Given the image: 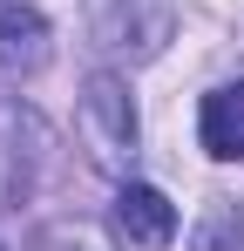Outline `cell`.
I'll return each mask as SVG.
<instances>
[{
  "instance_id": "cell-7",
  "label": "cell",
  "mask_w": 244,
  "mask_h": 251,
  "mask_svg": "<svg viewBox=\"0 0 244 251\" xmlns=\"http://www.w3.org/2000/svg\"><path fill=\"white\" fill-rule=\"evenodd\" d=\"M41 251H116V245H109L102 224H88V217H61V224L41 231Z\"/></svg>"
},
{
  "instance_id": "cell-5",
  "label": "cell",
  "mask_w": 244,
  "mask_h": 251,
  "mask_svg": "<svg viewBox=\"0 0 244 251\" xmlns=\"http://www.w3.org/2000/svg\"><path fill=\"white\" fill-rule=\"evenodd\" d=\"M197 136L210 156H244V82H224L203 95V116H197Z\"/></svg>"
},
{
  "instance_id": "cell-1",
  "label": "cell",
  "mask_w": 244,
  "mask_h": 251,
  "mask_svg": "<svg viewBox=\"0 0 244 251\" xmlns=\"http://www.w3.org/2000/svg\"><path fill=\"white\" fill-rule=\"evenodd\" d=\"M81 143L95 150L102 170H129L136 163V102H129V88L109 68L81 82Z\"/></svg>"
},
{
  "instance_id": "cell-3",
  "label": "cell",
  "mask_w": 244,
  "mask_h": 251,
  "mask_svg": "<svg viewBox=\"0 0 244 251\" xmlns=\"http://www.w3.org/2000/svg\"><path fill=\"white\" fill-rule=\"evenodd\" d=\"M136 7H143V0H116V7H102V14H95V41L109 48V54L149 61V54L170 41V27H176V21H170V7L149 14V21H136Z\"/></svg>"
},
{
  "instance_id": "cell-2",
  "label": "cell",
  "mask_w": 244,
  "mask_h": 251,
  "mask_svg": "<svg viewBox=\"0 0 244 251\" xmlns=\"http://www.w3.org/2000/svg\"><path fill=\"white\" fill-rule=\"evenodd\" d=\"M116 231L143 251H163L176 238V204L163 197L156 183H122L116 190Z\"/></svg>"
},
{
  "instance_id": "cell-4",
  "label": "cell",
  "mask_w": 244,
  "mask_h": 251,
  "mask_svg": "<svg viewBox=\"0 0 244 251\" xmlns=\"http://www.w3.org/2000/svg\"><path fill=\"white\" fill-rule=\"evenodd\" d=\"M54 54V34L34 7H0V75H41Z\"/></svg>"
},
{
  "instance_id": "cell-6",
  "label": "cell",
  "mask_w": 244,
  "mask_h": 251,
  "mask_svg": "<svg viewBox=\"0 0 244 251\" xmlns=\"http://www.w3.org/2000/svg\"><path fill=\"white\" fill-rule=\"evenodd\" d=\"M190 251H244V210L224 204V197H210L203 217L190 224Z\"/></svg>"
},
{
  "instance_id": "cell-8",
  "label": "cell",
  "mask_w": 244,
  "mask_h": 251,
  "mask_svg": "<svg viewBox=\"0 0 244 251\" xmlns=\"http://www.w3.org/2000/svg\"><path fill=\"white\" fill-rule=\"evenodd\" d=\"M0 251H7V245H0Z\"/></svg>"
}]
</instances>
